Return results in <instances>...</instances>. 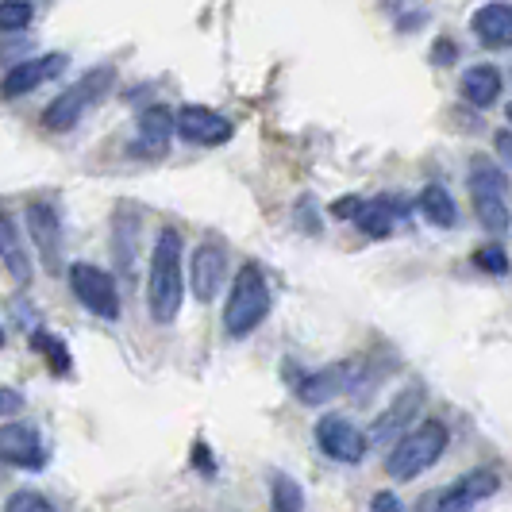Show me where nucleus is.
I'll return each mask as SVG.
<instances>
[{"instance_id":"11","label":"nucleus","mask_w":512,"mask_h":512,"mask_svg":"<svg viewBox=\"0 0 512 512\" xmlns=\"http://www.w3.org/2000/svg\"><path fill=\"white\" fill-rule=\"evenodd\" d=\"M174 131H178L185 143H197V147H220L231 139V120L212 112L205 104H185L178 116H174Z\"/></svg>"},{"instance_id":"6","label":"nucleus","mask_w":512,"mask_h":512,"mask_svg":"<svg viewBox=\"0 0 512 512\" xmlns=\"http://www.w3.org/2000/svg\"><path fill=\"white\" fill-rule=\"evenodd\" d=\"M497 489H501V478L489 466H478V470H466L462 478H455L451 486L424 493V501L416 505V512H474Z\"/></svg>"},{"instance_id":"19","label":"nucleus","mask_w":512,"mask_h":512,"mask_svg":"<svg viewBox=\"0 0 512 512\" xmlns=\"http://www.w3.org/2000/svg\"><path fill=\"white\" fill-rule=\"evenodd\" d=\"M397 216H405V205L393 201V197H382V201H362L355 224H359L370 239H385L389 231L397 228Z\"/></svg>"},{"instance_id":"26","label":"nucleus","mask_w":512,"mask_h":512,"mask_svg":"<svg viewBox=\"0 0 512 512\" xmlns=\"http://www.w3.org/2000/svg\"><path fill=\"white\" fill-rule=\"evenodd\" d=\"M31 343H35V347H39V351H43V355L51 359V366L58 370V374H62V370H70V355H66V347H62V343H58L54 335L35 332V335H31Z\"/></svg>"},{"instance_id":"7","label":"nucleus","mask_w":512,"mask_h":512,"mask_svg":"<svg viewBox=\"0 0 512 512\" xmlns=\"http://www.w3.org/2000/svg\"><path fill=\"white\" fill-rule=\"evenodd\" d=\"M70 285H74V297L89 308L93 316H101V320H116V316H120L116 278L104 274L101 266H93V262H74V266H70Z\"/></svg>"},{"instance_id":"18","label":"nucleus","mask_w":512,"mask_h":512,"mask_svg":"<svg viewBox=\"0 0 512 512\" xmlns=\"http://www.w3.org/2000/svg\"><path fill=\"white\" fill-rule=\"evenodd\" d=\"M0 262L20 285L31 282V247H24V239H20L8 212H0Z\"/></svg>"},{"instance_id":"16","label":"nucleus","mask_w":512,"mask_h":512,"mask_svg":"<svg viewBox=\"0 0 512 512\" xmlns=\"http://www.w3.org/2000/svg\"><path fill=\"white\" fill-rule=\"evenodd\" d=\"M170 139H174V112H170L166 104H151V108H143L135 151L143 154V158H162V154L170 151Z\"/></svg>"},{"instance_id":"31","label":"nucleus","mask_w":512,"mask_h":512,"mask_svg":"<svg viewBox=\"0 0 512 512\" xmlns=\"http://www.w3.org/2000/svg\"><path fill=\"white\" fill-rule=\"evenodd\" d=\"M447 58H455V43H436V66H447Z\"/></svg>"},{"instance_id":"4","label":"nucleus","mask_w":512,"mask_h":512,"mask_svg":"<svg viewBox=\"0 0 512 512\" xmlns=\"http://www.w3.org/2000/svg\"><path fill=\"white\" fill-rule=\"evenodd\" d=\"M116 85V70L112 66H97V70H89V74H81L66 89V93H58L51 104H47V112H43V128L47 131H70L81 124V116L93 108V104L104 101V93Z\"/></svg>"},{"instance_id":"29","label":"nucleus","mask_w":512,"mask_h":512,"mask_svg":"<svg viewBox=\"0 0 512 512\" xmlns=\"http://www.w3.org/2000/svg\"><path fill=\"white\" fill-rule=\"evenodd\" d=\"M359 208H362L359 197H343V201H335L332 205V212L339 216V220H355V216H359Z\"/></svg>"},{"instance_id":"21","label":"nucleus","mask_w":512,"mask_h":512,"mask_svg":"<svg viewBox=\"0 0 512 512\" xmlns=\"http://www.w3.org/2000/svg\"><path fill=\"white\" fill-rule=\"evenodd\" d=\"M416 205H420V216H424L428 224H436V228H455V224H459V208H455L451 193H447L443 185H424Z\"/></svg>"},{"instance_id":"28","label":"nucleus","mask_w":512,"mask_h":512,"mask_svg":"<svg viewBox=\"0 0 512 512\" xmlns=\"http://www.w3.org/2000/svg\"><path fill=\"white\" fill-rule=\"evenodd\" d=\"M370 512H405V505H401V497H397V493L378 489V493H374V501H370Z\"/></svg>"},{"instance_id":"25","label":"nucleus","mask_w":512,"mask_h":512,"mask_svg":"<svg viewBox=\"0 0 512 512\" xmlns=\"http://www.w3.org/2000/svg\"><path fill=\"white\" fill-rule=\"evenodd\" d=\"M4 512H54V505L43 493H35V489H20V493L8 497Z\"/></svg>"},{"instance_id":"33","label":"nucleus","mask_w":512,"mask_h":512,"mask_svg":"<svg viewBox=\"0 0 512 512\" xmlns=\"http://www.w3.org/2000/svg\"><path fill=\"white\" fill-rule=\"evenodd\" d=\"M0 347H4V328H0Z\"/></svg>"},{"instance_id":"14","label":"nucleus","mask_w":512,"mask_h":512,"mask_svg":"<svg viewBox=\"0 0 512 512\" xmlns=\"http://www.w3.org/2000/svg\"><path fill=\"white\" fill-rule=\"evenodd\" d=\"M0 462L20 466V470H39L47 462L39 432L31 424H4L0 428Z\"/></svg>"},{"instance_id":"32","label":"nucleus","mask_w":512,"mask_h":512,"mask_svg":"<svg viewBox=\"0 0 512 512\" xmlns=\"http://www.w3.org/2000/svg\"><path fill=\"white\" fill-rule=\"evenodd\" d=\"M505 116H509V124H512V104H509V108H505Z\"/></svg>"},{"instance_id":"3","label":"nucleus","mask_w":512,"mask_h":512,"mask_svg":"<svg viewBox=\"0 0 512 512\" xmlns=\"http://www.w3.org/2000/svg\"><path fill=\"white\" fill-rule=\"evenodd\" d=\"M266 316H270V285H266V274L255 262H247V266H239V274L231 282L228 308H224V332L231 339H243V335L255 332Z\"/></svg>"},{"instance_id":"5","label":"nucleus","mask_w":512,"mask_h":512,"mask_svg":"<svg viewBox=\"0 0 512 512\" xmlns=\"http://www.w3.org/2000/svg\"><path fill=\"white\" fill-rule=\"evenodd\" d=\"M466 185H470V201H474V212H478L482 228L493 231V235L509 231V181L501 174V166L489 162V158H474L470 174H466Z\"/></svg>"},{"instance_id":"10","label":"nucleus","mask_w":512,"mask_h":512,"mask_svg":"<svg viewBox=\"0 0 512 512\" xmlns=\"http://www.w3.org/2000/svg\"><path fill=\"white\" fill-rule=\"evenodd\" d=\"M66 54H43V58H27V62H16L8 74L0 77V97L16 101V97H27L43 85H51L54 77H62L66 70Z\"/></svg>"},{"instance_id":"27","label":"nucleus","mask_w":512,"mask_h":512,"mask_svg":"<svg viewBox=\"0 0 512 512\" xmlns=\"http://www.w3.org/2000/svg\"><path fill=\"white\" fill-rule=\"evenodd\" d=\"M20 409H24V397H20V389H12V385H0V416H16Z\"/></svg>"},{"instance_id":"23","label":"nucleus","mask_w":512,"mask_h":512,"mask_svg":"<svg viewBox=\"0 0 512 512\" xmlns=\"http://www.w3.org/2000/svg\"><path fill=\"white\" fill-rule=\"evenodd\" d=\"M35 20V4L27 0H0V31H24Z\"/></svg>"},{"instance_id":"2","label":"nucleus","mask_w":512,"mask_h":512,"mask_svg":"<svg viewBox=\"0 0 512 512\" xmlns=\"http://www.w3.org/2000/svg\"><path fill=\"white\" fill-rule=\"evenodd\" d=\"M447 443H451V432H447L443 420H420V424H412V432H405V436L397 439V447L389 451V462H385L389 478L393 482H412V478L428 474L443 459Z\"/></svg>"},{"instance_id":"15","label":"nucleus","mask_w":512,"mask_h":512,"mask_svg":"<svg viewBox=\"0 0 512 512\" xmlns=\"http://www.w3.org/2000/svg\"><path fill=\"white\" fill-rule=\"evenodd\" d=\"M351 385H355V362H335V366L312 370L308 378H301L297 397H301V405H324L339 393H347Z\"/></svg>"},{"instance_id":"8","label":"nucleus","mask_w":512,"mask_h":512,"mask_svg":"<svg viewBox=\"0 0 512 512\" xmlns=\"http://www.w3.org/2000/svg\"><path fill=\"white\" fill-rule=\"evenodd\" d=\"M316 443H320V451H324L328 459L347 462V466H359V462L366 459V451H370L366 432H362L355 420L339 416V412L320 416V424H316Z\"/></svg>"},{"instance_id":"30","label":"nucleus","mask_w":512,"mask_h":512,"mask_svg":"<svg viewBox=\"0 0 512 512\" xmlns=\"http://www.w3.org/2000/svg\"><path fill=\"white\" fill-rule=\"evenodd\" d=\"M493 147H497V154L512 166V131H497V135H493Z\"/></svg>"},{"instance_id":"13","label":"nucleus","mask_w":512,"mask_h":512,"mask_svg":"<svg viewBox=\"0 0 512 512\" xmlns=\"http://www.w3.org/2000/svg\"><path fill=\"white\" fill-rule=\"evenodd\" d=\"M224 282H228V255H224V247L201 243L193 251V262H189V289H193V297L201 305H208V301H216V293H220Z\"/></svg>"},{"instance_id":"24","label":"nucleus","mask_w":512,"mask_h":512,"mask_svg":"<svg viewBox=\"0 0 512 512\" xmlns=\"http://www.w3.org/2000/svg\"><path fill=\"white\" fill-rule=\"evenodd\" d=\"M474 266L486 270V274H493V278H505V274H509V255H505V247L486 243V247L474 251Z\"/></svg>"},{"instance_id":"20","label":"nucleus","mask_w":512,"mask_h":512,"mask_svg":"<svg viewBox=\"0 0 512 512\" xmlns=\"http://www.w3.org/2000/svg\"><path fill=\"white\" fill-rule=\"evenodd\" d=\"M462 101L474 104V108H489V104L501 97V74L497 66H470L462 74Z\"/></svg>"},{"instance_id":"22","label":"nucleus","mask_w":512,"mask_h":512,"mask_svg":"<svg viewBox=\"0 0 512 512\" xmlns=\"http://www.w3.org/2000/svg\"><path fill=\"white\" fill-rule=\"evenodd\" d=\"M270 509L274 512H305V493L289 474H274L270 482Z\"/></svg>"},{"instance_id":"17","label":"nucleus","mask_w":512,"mask_h":512,"mask_svg":"<svg viewBox=\"0 0 512 512\" xmlns=\"http://www.w3.org/2000/svg\"><path fill=\"white\" fill-rule=\"evenodd\" d=\"M470 27H474L482 47L505 51V47H512V4H486V8H478Z\"/></svg>"},{"instance_id":"9","label":"nucleus","mask_w":512,"mask_h":512,"mask_svg":"<svg viewBox=\"0 0 512 512\" xmlns=\"http://www.w3.org/2000/svg\"><path fill=\"white\" fill-rule=\"evenodd\" d=\"M420 409H424V389H420V385H405V389L374 416V424H370V432H366V443L401 439L405 432H412V420L420 416Z\"/></svg>"},{"instance_id":"12","label":"nucleus","mask_w":512,"mask_h":512,"mask_svg":"<svg viewBox=\"0 0 512 512\" xmlns=\"http://www.w3.org/2000/svg\"><path fill=\"white\" fill-rule=\"evenodd\" d=\"M27 231H31V247L39 262L47 266V274H62V224L51 205L27 208Z\"/></svg>"},{"instance_id":"1","label":"nucleus","mask_w":512,"mask_h":512,"mask_svg":"<svg viewBox=\"0 0 512 512\" xmlns=\"http://www.w3.org/2000/svg\"><path fill=\"white\" fill-rule=\"evenodd\" d=\"M185 293L181 278V235L178 228H162L151 251V274H147V305L154 324H174Z\"/></svg>"}]
</instances>
